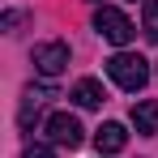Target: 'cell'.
Listing matches in <instances>:
<instances>
[{"instance_id":"1","label":"cell","mask_w":158,"mask_h":158,"mask_svg":"<svg viewBox=\"0 0 158 158\" xmlns=\"http://www.w3.org/2000/svg\"><path fill=\"white\" fill-rule=\"evenodd\" d=\"M107 77L115 81L120 90H128V94H137L145 81H150V60L137 52H115L111 60H107Z\"/></svg>"},{"instance_id":"2","label":"cell","mask_w":158,"mask_h":158,"mask_svg":"<svg viewBox=\"0 0 158 158\" xmlns=\"http://www.w3.org/2000/svg\"><path fill=\"white\" fill-rule=\"evenodd\" d=\"M94 30L103 34L107 43H115V47H124V43H132V34H137V26H132V22L124 17V13H120V9H111V4L94 13Z\"/></svg>"},{"instance_id":"3","label":"cell","mask_w":158,"mask_h":158,"mask_svg":"<svg viewBox=\"0 0 158 158\" xmlns=\"http://www.w3.org/2000/svg\"><path fill=\"white\" fill-rule=\"evenodd\" d=\"M47 137H52L56 145H69V150H77L81 137H85V128H81L77 115H69V111H56L52 120H47Z\"/></svg>"},{"instance_id":"4","label":"cell","mask_w":158,"mask_h":158,"mask_svg":"<svg viewBox=\"0 0 158 158\" xmlns=\"http://www.w3.org/2000/svg\"><path fill=\"white\" fill-rule=\"evenodd\" d=\"M34 69L43 77H60L69 69V43H39L34 47Z\"/></svg>"},{"instance_id":"5","label":"cell","mask_w":158,"mask_h":158,"mask_svg":"<svg viewBox=\"0 0 158 158\" xmlns=\"http://www.w3.org/2000/svg\"><path fill=\"white\" fill-rule=\"evenodd\" d=\"M47 98H56V90H52V85H30L26 94H22V111H17L22 128H30V124H34V115L47 107Z\"/></svg>"},{"instance_id":"6","label":"cell","mask_w":158,"mask_h":158,"mask_svg":"<svg viewBox=\"0 0 158 158\" xmlns=\"http://www.w3.org/2000/svg\"><path fill=\"white\" fill-rule=\"evenodd\" d=\"M132 128L141 132V137H154V132H158V103H154V98L132 103Z\"/></svg>"},{"instance_id":"7","label":"cell","mask_w":158,"mask_h":158,"mask_svg":"<svg viewBox=\"0 0 158 158\" xmlns=\"http://www.w3.org/2000/svg\"><path fill=\"white\" fill-rule=\"evenodd\" d=\"M94 145H98V154H120V150L128 145L124 124H103V128L94 132Z\"/></svg>"},{"instance_id":"8","label":"cell","mask_w":158,"mask_h":158,"mask_svg":"<svg viewBox=\"0 0 158 158\" xmlns=\"http://www.w3.org/2000/svg\"><path fill=\"white\" fill-rule=\"evenodd\" d=\"M103 98L107 94H103V85H98L94 77H81L77 85H73V103L77 107H103Z\"/></svg>"},{"instance_id":"9","label":"cell","mask_w":158,"mask_h":158,"mask_svg":"<svg viewBox=\"0 0 158 158\" xmlns=\"http://www.w3.org/2000/svg\"><path fill=\"white\" fill-rule=\"evenodd\" d=\"M145 39L158 43V0H145Z\"/></svg>"},{"instance_id":"10","label":"cell","mask_w":158,"mask_h":158,"mask_svg":"<svg viewBox=\"0 0 158 158\" xmlns=\"http://www.w3.org/2000/svg\"><path fill=\"white\" fill-rule=\"evenodd\" d=\"M17 22H22V13H13V9H9V13H4V17H0V26L9 30V34H13V26H17Z\"/></svg>"},{"instance_id":"11","label":"cell","mask_w":158,"mask_h":158,"mask_svg":"<svg viewBox=\"0 0 158 158\" xmlns=\"http://www.w3.org/2000/svg\"><path fill=\"white\" fill-rule=\"evenodd\" d=\"M26 158H56V154L47 150V145H30V150H26Z\"/></svg>"}]
</instances>
